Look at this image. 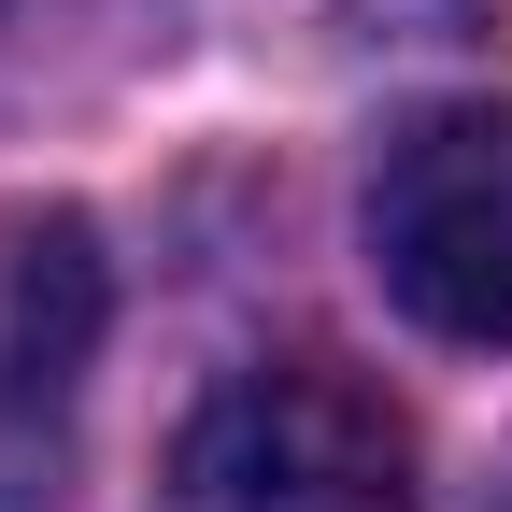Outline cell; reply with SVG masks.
<instances>
[{"label": "cell", "mask_w": 512, "mask_h": 512, "mask_svg": "<svg viewBox=\"0 0 512 512\" xmlns=\"http://www.w3.org/2000/svg\"><path fill=\"white\" fill-rule=\"evenodd\" d=\"M171 512H413V427L342 356H256L185 413Z\"/></svg>", "instance_id": "obj_1"}, {"label": "cell", "mask_w": 512, "mask_h": 512, "mask_svg": "<svg viewBox=\"0 0 512 512\" xmlns=\"http://www.w3.org/2000/svg\"><path fill=\"white\" fill-rule=\"evenodd\" d=\"M370 271L441 342H512V100L413 114L370 171Z\"/></svg>", "instance_id": "obj_2"}, {"label": "cell", "mask_w": 512, "mask_h": 512, "mask_svg": "<svg viewBox=\"0 0 512 512\" xmlns=\"http://www.w3.org/2000/svg\"><path fill=\"white\" fill-rule=\"evenodd\" d=\"M100 228L15 200L0 214V512H43L72 484V427H86V370H100Z\"/></svg>", "instance_id": "obj_3"}]
</instances>
